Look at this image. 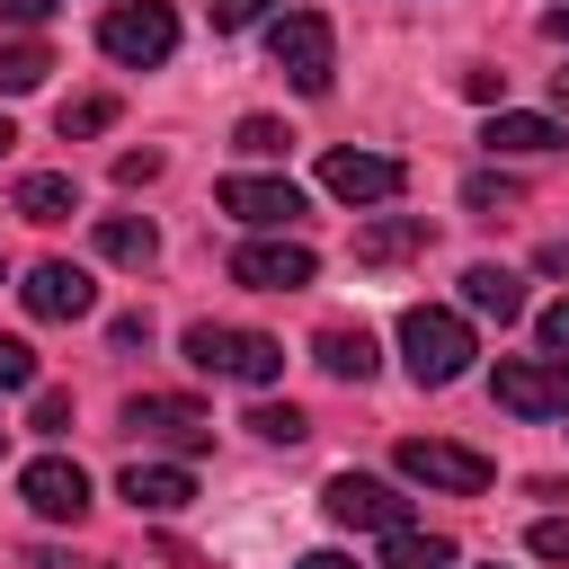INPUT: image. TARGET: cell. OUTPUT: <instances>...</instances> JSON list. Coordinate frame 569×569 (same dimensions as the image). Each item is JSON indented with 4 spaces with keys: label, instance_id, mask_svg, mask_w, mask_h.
<instances>
[{
    "label": "cell",
    "instance_id": "1",
    "mask_svg": "<svg viewBox=\"0 0 569 569\" xmlns=\"http://www.w3.org/2000/svg\"><path fill=\"white\" fill-rule=\"evenodd\" d=\"M400 356H409V382L418 391H445V382H462L471 373V320L462 311H445V302H409L400 311Z\"/></svg>",
    "mask_w": 569,
    "mask_h": 569
},
{
    "label": "cell",
    "instance_id": "2",
    "mask_svg": "<svg viewBox=\"0 0 569 569\" xmlns=\"http://www.w3.org/2000/svg\"><path fill=\"white\" fill-rule=\"evenodd\" d=\"M178 347H187V365H196V373H222V382H249V391H267V382L284 373V347H276L267 329H222V320H196Z\"/></svg>",
    "mask_w": 569,
    "mask_h": 569
},
{
    "label": "cell",
    "instance_id": "3",
    "mask_svg": "<svg viewBox=\"0 0 569 569\" xmlns=\"http://www.w3.org/2000/svg\"><path fill=\"white\" fill-rule=\"evenodd\" d=\"M267 62H276L302 98H329V80H338V36H329V18H320V9H284V18L267 27Z\"/></svg>",
    "mask_w": 569,
    "mask_h": 569
},
{
    "label": "cell",
    "instance_id": "4",
    "mask_svg": "<svg viewBox=\"0 0 569 569\" xmlns=\"http://www.w3.org/2000/svg\"><path fill=\"white\" fill-rule=\"evenodd\" d=\"M98 53H107V62H133V71L169 62V53H178V9H169V0H116V9L98 18Z\"/></svg>",
    "mask_w": 569,
    "mask_h": 569
},
{
    "label": "cell",
    "instance_id": "5",
    "mask_svg": "<svg viewBox=\"0 0 569 569\" xmlns=\"http://www.w3.org/2000/svg\"><path fill=\"white\" fill-rule=\"evenodd\" d=\"M489 391L507 418H569V356H498Z\"/></svg>",
    "mask_w": 569,
    "mask_h": 569
},
{
    "label": "cell",
    "instance_id": "6",
    "mask_svg": "<svg viewBox=\"0 0 569 569\" xmlns=\"http://www.w3.org/2000/svg\"><path fill=\"white\" fill-rule=\"evenodd\" d=\"M391 462H400V480L445 489V498H480V489H489V462H480L471 445H445V436H400Z\"/></svg>",
    "mask_w": 569,
    "mask_h": 569
},
{
    "label": "cell",
    "instance_id": "7",
    "mask_svg": "<svg viewBox=\"0 0 569 569\" xmlns=\"http://www.w3.org/2000/svg\"><path fill=\"white\" fill-rule=\"evenodd\" d=\"M124 436H151V445L204 453V445H213V418H204L187 391H133V400H124Z\"/></svg>",
    "mask_w": 569,
    "mask_h": 569
},
{
    "label": "cell",
    "instance_id": "8",
    "mask_svg": "<svg viewBox=\"0 0 569 569\" xmlns=\"http://www.w3.org/2000/svg\"><path fill=\"white\" fill-rule=\"evenodd\" d=\"M213 204H222L231 222H249V231H293V222L311 213L293 178H222V187H213Z\"/></svg>",
    "mask_w": 569,
    "mask_h": 569
},
{
    "label": "cell",
    "instance_id": "9",
    "mask_svg": "<svg viewBox=\"0 0 569 569\" xmlns=\"http://www.w3.org/2000/svg\"><path fill=\"white\" fill-rule=\"evenodd\" d=\"M311 276H320V258L302 240H240L231 249V284H249V293H302Z\"/></svg>",
    "mask_w": 569,
    "mask_h": 569
},
{
    "label": "cell",
    "instance_id": "10",
    "mask_svg": "<svg viewBox=\"0 0 569 569\" xmlns=\"http://www.w3.org/2000/svg\"><path fill=\"white\" fill-rule=\"evenodd\" d=\"M18 302H27L36 320H89V311H98V276L71 267V258H36L27 284H18Z\"/></svg>",
    "mask_w": 569,
    "mask_h": 569
},
{
    "label": "cell",
    "instance_id": "11",
    "mask_svg": "<svg viewBox=\"0 0 569 569\" xmlns=\"http://www.w3.org/2000/svg\"><path fill=\"white\" fill-rule=\"evenodd\" d=\"M320 187H329L338 204H391V196L409 187V169H400L391 151H329V160H320Z\"/></svg>",
    "mask_w": 569,
    "mask_h": 569
},
{
    "label": "cell",
    "instance_id": "12",
    "mask_svg": "<svg viewBox=\"0 0 569 569\" xmlns=\"http://www.w3.org/2000/svg\"><path fill=\"white\" fill-rule=\"evenodd\" d=\"M18 498H27L44 525H80V516H89V471L62 462V453H36V462L18 471Z\"/></svg>",
    "mask_w": 569,
    "mask_h": 569
},
{
    "label": "cell",
    "instance_id": "13",
    "mask_svg": "<svg viewBox=\"0 0 569 569\" xmlns=\"http://www.w3.org/2000/svg\"><path fill=\"white\" fill-rule=\"evenodd\" d=\"M320 507H329L338 525H373V533H400V525H409V498H400L391 480H373V471H338V480L320 489Z\"/></svg>",
    "mask_w": 569,
    "mask_h": 569
},
{
    "label": "cell",
    "instance_id": "14",
    "mask_svg": "<svg viewBox=\"0 0 569 569\" xmlns=\"http://www.w3.org/2000/svg\"><path fill=\"white\" fill-rule=\"evenodd\" d=\"M116 489H124L133 516H178V507L196 498V471H187V462H124Z\"/></svg>",
    "mask_w": 569,
    "mask_h": 569
},
{
    "label": "cell",
    "instance_id": "15",
    "mask_svg": "<svg viewBox=\"0 0 569 569\" xmlns=\"http://www.w3.org/2000/svg\"><path fill=\"white\" fill-rule=\"evenodd\" d=\"M462 311H480V320H525V276L516 267H498V258H471L462 267Z\"/></svg>",
    "mask_w": 569,
    "mask_h": 569
},
{
    "label": "cell",
    "instance_id": "16",
    "mask_svg": "<svg viewBox=\"0 0 569 569\" xmlns=\"http://www.w3.org/2000/svg\"><path fill=\"white\" fill-rule=\"evenodd\" d=\"M436 240V222L427 213H382V222H365L356 231V267H400V258H418Z\"/></svg>",
    "mask_w": 569,
    "mask_h": 569
},
{
    "label": "cell",
    "instance_id": "17",
    "mask_svg": "<svg viewBox=\"0 0 569 569\" xmlns=\"http://www.w3.org/2000/svg\"><path fill=\"white\" fill-rule=\"evenodd\" d=\"M9 204H18L27 222H71V213H80V187H71V169H27V178L9 187Z\"/></svg>",
    "mask_w": 569,
    "mask_h": 569
},
{
    "label": "cell",
    "instance_id": "18",
    "mask_svg": "<svg viewBox=\"0 0 569 569\" xmlns=\"http://www.w3.org/2000/svg\"><path fill=\"white\" fill-rule=\"evenodd\" d=\"M480 142L507 151V160H533V151H560V124H551V116H525V107H498Z\"/></svg>",
    "mask_w": 569,
    "mask_h": 569
},
{
    "label": "cell",
    "instance_id": "19",
    "mask_svg": "<svg viewBox=\"0 0 569 569\" xmlns=\"http://www.w3.org/2000/svg\"><path fill=\"white\" fill-rule=\"evenodd\" d=\"M311 365H320V373H338V382H373L382 347H373L365 329H320V338H311Z\"/></svg>",
    "mask_w": 569,
    "mask_h": 569
},
{
    "label": "cell",
    "instance_id": "20",
    "mask_svg": "<svg viewBox=\"0 0 569 569\" xmlns=\"http://www.w3.org/2000/svg\"><path fill=\"white\" fill-rule=\"evenodd\" d=\"M98 258H116V267H151V258H160V231H151L142 213H98Z\"/></svg>",
    "mask_w": 569,
    "mask_h": 569
},
{
    "label": "cell",
    "instance_id": "21",
    "mask_svg": "<svg viewBox=\"0 0 569 569\" xmlns=\"http://www.w3.org/2000/svg\"><path fill=\"white\" fill-rule=\"evenodd\" d=\"M462 551H453V533H418V525H400V533H382V569H453Z\"/></svg>",
    "mask_w": 569,
    "mask_h": 569
},
{
    "label": "cell",
    "instance_id": "22",
    "mask_svg": "<svg viewBox=\"0 0 569 569\" xmlns=\"http://www.w3.org/2000/svg\"><path fill=\"white\" fill-rule=\"evenodd\" d=\"M44 71H53V53H44L36 36H9V44H0V98H27V89H44Z\"/></svg>",
    "mask_w": 569,
    "mask_h": 569
},
{
    "label": "cell",
    "instance_id": "23",
    "mask_svg": "<svg viewBox=\"0 0 569 569\" xmlns=\"http://www.w3.org/2000/svg\"><path fill=\"white\" fill-rule=\"evenodd\" d=\"M240 427H249V436H267V445H302V436H311V418H302L293 400H258Z\"/></svg>",
    "mask_w": 569,
    "mask_h": 569
},
{
    "label": "cell",
    "instance_id": "24",
    "mask_svg": "<svg viewBox=\"0 0 569 569\" xmlns=\"http://www.w3.org/2000/svg\"><path fill=\"white\" fill-rule=\"evenodd\" d=\"M53 124H62V142H89V133H107V124H116V98H62V116H53Z\"/></svg>",
    "mask_w": 569,
    "mask_h": 569
},
{
    "label": "cell",
    "instance_id": "25",
    "mask_svg": "<svg viewBox=\"0 0 569 569\" xmlns=\"http://www.w3.org/2000/svg\"><path fill=\"white\" fill-rule=\"evenodd\" d=\"M231 142H240L249 160H284V142H293V133H284L276 116H240V133H231Z\"/></svg>",
    "mask_w": 569,
    "mask_h": 569
},
{
    "label": "cell",
    "instance_id": "26",
    "mask_svg": "<svg viewBox=\"0 0 569 569\" xmlns=\"http://www.w3.org/2000/svg\"><path fill=\"white\" fill-rule=\"evenodd\" d=\"M0 391H36V347L27 338H0Z\"/></svg>",
    "mask_w": 569,
    "mask_h": 569
},
{
    "label": "cell",
    "instance_id": "27",
    "mask_svg": "<svg viewBox=\"0 0 569 569\" xmlns=\"http://www.w3.org/2000/svg\"><path fill=\"white\" fill-rule=\"evenodd\" d=\"M462 204H471V213H489V204H516V178L480 169V178H462Z\"/></svg>",
    "mask_w": 569,
    "mask_h": 569
},
{
    "label": "cell",
    "instance_id": "28",
    "mask_svg": "<svg viewBox=\"0 0 569 569\" xmlns=\"http://www.w3.org/2000/svg\"><path fill=\"white\" fill-rule=\"evenodd\" d=\"M36 436H71V391H36Z\"/></svg>",
    "mask_w": 569,
    "mask_h": 569
},
{
    "label": "cell",
    "instance_id": "29",
    "mask_svg": "<svg viewBox=\"0 0 569 569\" xmlns=\"http://www.w3.org/2000/svg\"><path fill=\"white\" fill-rule=\"evenodd\" d=\"M525 551H533V560H569V516H542V525L525 533Z\"/></svg>",
    "mask_w": 569,
    "mask_h": 569
},
{
    "label": "cell",
    "instance_id": "30",
    "mask_svg": "<svg viewBox=\"0 0 569 569\" xmlns=\"http://www.w3.org/2000/svg\"><path fill=\"white\" fill-rule=\"evenodd\" d=\"M276 0H213V36H240V27H258Z\"/></svg>",
    "mask_w": 569,
    "mask_h": 569
},
{
    "label": "cell",
    "instance_id": "31",
    "mask_svg": "<svg viewBox=\"0 0 569 569\" xmlns=\"http://www.w3.org/2000/svg\"><path fill=\"white\" fill-rule=\"evenodd\" d=\"M533 338H542V356H569V293H560V302L533 320Z\"/></svg>",
    "mask_w": 569,
    "mask_h": 569
},
{
    "label": "cell",
    "instance_id": "32",
    "mask_svg": "<svg viewBox=\"0 0 569 569\" xmlns=\"http://www.w3.org/2000/svg\"><path fill=\"white\" fill-rule=\"evenodd\" d=\"M160 178V151H116V187H151Z\"/></svg>",
    "mask_w": 569,
    "mask_h": 569
},
{
    "label": "cell",
    "instance_id": "33",
    "mask_svg": "<svg viewBox=\"0 0 569 569\" xmlns=\"http://www.w3.org/2000/svg\"><path fill=\"white\" fill-rule=\"evenodd\" d=\"M53 9H62V0H0V18H9V27H44Z\"/></svg>",
    "mask_w": 569,
    "mask_h": 569
},
{
    "label": "cell",
    "instance_id": "34",
    "mask_svg": "<svg viewBox=\"0 0 569 569\" xmlns=\"http://www.w3.org/2000/svg\"><path fill=\"white\" fill-rule=\"evenodd\" d=\"M498 89H507V71H462V98H480V107H489Z\"/></svg>",
    "mask_w": 569,
    "mask_h": 569
},
{
    "label": "cell",
    "instance_id": "35",
    "mask_svg": "<svg viewBox=\"0 0 569 569\" xmlns=\"http://www.w3.org/2000/svg\"><path fill=\"white\" fill-rule=\"evenodd\" d=\"M107 338H116V347H142V338H151V320H142V311H116V329H107Z\"/></svg>",
    "mask_w": 569,
    "mask_h": 569
},
{
    "label": "cell",
    "instance_id": "36",
    "mask_svg": "<svg viewBox=\"0 0 569 569\" xmlns=\"http://www.w3.org/2000/svg\"><path fill=\"white\" fill-rule=\"evenodd\" d=\"M542 36H551V44H569V0H551V9H542Z\"/></svg>",
    "mask_w": 569,
    "mask_h": 569
},
{
    "label": "cell",
    "instance_id": "37",
    "mask_svg": "<svg viewBox=\"0 0 569 569\" xmlns=\"http://www.w3.org/2000/svg\"><path fill=\"white\" fill-rule=\"evenodd\" d=\"M533 267H542V276H569V240H551V249H542Z\"/></svg>",
    "mask_w": 569,
    "mask_h": 569
},
{
    "label": "cell",
    "instance_id": "38",
    "mask_svg": "<svg viewBox=\"0 0 569 569\" xmlns=\"http://www.w3.org/2000/svg\"><path fill=\"white\" fill-rule=\"evenodd\" d=\"M293 569H356V560H347V551H302Z\"/></svg>",
    "mask_w": 569,
    "mask_h": 569
},
{
    "label": "cell",
    "instance_id": "39",
    "mask_svg": "<svg viewBox=\"0 0 569 569\" xmlns=\"http://www.w3.org/2000/svg\"><path fill=\"white\" fill-rule=\"evenodd\" d=\"M9 142H18V124H9V116H0V160H9Z\"/></svg>",
    "mask_w": 569,
    "mask_h": 569
},
{
    "label": "cell",
    "instance_id": "40",
    "mask_svg": "<svg viewBox=\"0 0 569 569\" xmlns=\"http://www.w3.org/2000/svg\"><path fill=\"white\" fill-rule=\"evenodd\" d=\"M551 98H560V107H569V71H551Z\"/></svg>",
    "mask_w": 569,
    "mask_h": 569
}]
</instances>
